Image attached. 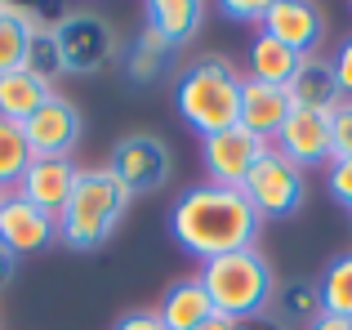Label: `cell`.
Here are the masks:
<instances>
[{"instance_id": "603a6c76", "label": "cell", "mask_w": 352, "mask_h": 330, "mask_svg": "<svg viewBox=\"0 0 352 330\" xmlns=\"http://www.w3.org/2000/svg\"><path fill=\"white\" fill-rule=\"evenodd\" d=\"M317 290H321V313L352 317V250L335 254V259L321 268Z\"/></svg>"}, {"instance_id": "ba28073f", "label": "cell", "mask_w": 352, "mask_h": 330, "mask_svg": "<svg viewBox=\"0 0 352 330\" xmlns=\"http://www.w3.org/2000/svg\"><path fill=\"white\" fill-rule=\"evenodd\" d=\"M267 148H272V143L254 139L245 125H232V130H219V134H210V139H201V165H206V174H210L206 183L241 188Z\"/></svg>"}, {"instance_id": "7402d4cb", "label": "cell", "mask_w": 352, "mask_h": 330, "mask_svg": "<svg viewBox=\"0 0 352 330\" xmlns=\"http://www.w3.org/2000/svg\"><path fill=\"white\" fill-rule=\"evenodd\" d=\"M50 94H54V89L45 85L41 76H32L27 67L5 72V76H0V121L23 125L27 116H32V112H36V107H41Z\"/></svg>"}, {"instance_id": "836d02e7", "label": "cell", "mask_w": 352, "mask_h": 330, "mask_svg": "<svg viewBox=\"0 0 352 330\" xmlns=\"http://www.w3.org/2000/svg\"><path fill=\"white\" fill-rule=\"evenodd\" d=\"M241 330H281V326H272V322H267V317H254V322H245Z\"/></svg>"}, {"instance_id": "44dd1931", "label": "cell", "mask_w": 352, "mask_h": 330, "mask_svg": "<svg viewBox=\"0 0 352 330\" xmlns=\"http://www.w3.org/2000/svg\"><path fill=\"white\" fill-rule=\"evenodd\" d=\"M174 54H179L174 45H165L152 27H143V32L134 36V45L120 54V63H125V76L134 80V85H152V80H161L165 72L174 67Z\"/></svg>"}, {"instance_id": "ffe728a7", "label": "cell", "mask_w": 352, "mask_h": 330, "mask_svg": "<svg viewBox=\"0 0 352 330\" xmlns=\"http://www.w3.org/2000/svg\"><path fill=\"white\" fill-rule=\"evenodd\" d=\"M245 76L250 80H263V85H290V76H294V67H299V54L294 50H285L281 41H272V36L258 27L254 32V41H250V54H245Z\"/></svg>"}, {"instance_id": "83f0119b", "label": "cell", "mask_w": 352, "mask_h": 330, "mask_svg": "<svg viewBox=\"0 0 352 330\" xmlns=\"http://www.w3.org/2000/svg\"><path fill=\"white\" fill-rule=\"evenodd\" d=\"M219 9L232 23H254V27H263V18H267V0H223Z\"/></svg>"}, {"instance_id": "4fadbf2b", "label": "cell", "mask_w": 352, "mask_h": 330, "mask_svg": "<svg viewBox=\"0 0 352 330\" xmlns=\"http://www.w3.org/2000/svg\"><path fill=\"white\" fill-rule=\"evenodd\" d=\"M76 174H80V165L72 157H32V165H27V174L18 179L14 192L23 201H32L36 210L58 219L67 197H72V188H76Z\"/></svg>"}, {"instance_id": "277c9868", "label": "cell", "mask_w": 352, "mask_h": 330, "mask_svg": "<svg viewBox=\"0 0 352 330\" xmlns=\"http://www.w3.org/2000/svg\"><path fill=\"white\" fill-rule=\"evenodd\" d=\"M197 277H201V286H206L214 313L232 317L241 326L263 317L267 304H272V290H276V268L267 263V254L258 250V245L201 263Z\"/></svg>"}, {"instance_id": "7c38bea8", "label": "cell", "mask_w": 352, "mask_h": 330, "mask_svg": "<svg viewBox=\"0 0 352 330\" xmlns=\"http://www.w3.org/2000/svg\"><path fill=\"white\" fill-rule=\"evenodd\" d=\"M263 32L303 58V54H317L326 41V14L312 0H267Z\"/></svg>"}, {"instance_id": "f1b7e54d", "label": "cell", "mask_w": 352, "mask_h": 330, "mask_svg": "<svg viewBox=\"0 0 352 330\" xmlns=\"http://www.w3.org/2000/svg\"><path fill=\"white\" fill-rule=\"evenodd\" d=\"M112 330H165L161 317H156V308H129V313H120Z\"/></svg>"}, {"instance_id": "f546056e", "label": "cell", "mask_w": 352, "mask_h": 330, "mask_svg": "<svg viewBox=\"0 0 352 330\" xmlns=\"http://www.w3.org/2000/svg\"><path fill=\"white\" fill-rule=\"evenodd\" d=\"M330 58H335V76H339V94L348 98L352 103V36H344V45H339L335 54H330Z\"/></svg>"}, {"instance_id": "4dcf8cb0", "label": "cell", "mask_w": 352, "mask_h": 330, "mask_svg": "<svg viewBox=\"0 0 352 330\" xmlns=\"http://www.w3.org/2000/svg\"><path fill=\"white\" fill-rule=\"evenodd\" d=\"M14 277H18V254L0 245V290H5V286H14Z\"/></svg>"}, {"instance_id": "484cf974", "label": "cell", "mask_w": 352, "mask_h": 330, "mask_svg": "<svg viewBox=\"0 0 352 330\" xmlns=\"http://www.w3.org/2000/svg\"><path fill=\"white\" fill-rule=\"evenodd\" d=\"M326 192L335 206H344L352 214V157H335L326 165Z\"/></svg>"}, {"instance_id": "52a82bcc", "label": "cell", "mask_w": 352, "mask_h": 330, "mask_svg": "<svg viewBox=\"0 0 352 330\" xmlns=\"http://www.w3.org/2000/svg\"><path fill=\"white\" fill-rule=\"evenodd\" d=\"M107 170L116 174L120 183L129 188V197H143V192H161L174 174V157H170V143L161 134H125L116 139L112 148V161Z\"/></svg>"}, {"instance_id": "1f68e13d", "label": "cell", "mask_w": 352, "mask_h": 330, "mask_svg": "<svg viewBox=\"0 0 352 330\" xmlns=\"http://www.w3.org/2000/svg\"><path fill=\"white\" fill-rule=\"evenodd\" d=\"M308 330H352V317H335V313H321Z\"/></svg>"}, {"instance_id": "2e32d148", "label": "cell", "mask_w": 352, "mask_h": 330, "mask_svg": "<svg viewBox=\"0 0 352 330\" xmlns=\"http://www.w3.org/2000/svg\"><path fill=\"white\" fill-rule=\"evenodd\" d=\"M263 317L272 326H281V330H308L321 317V290H317V281H308V277L276 281L272 304H267Z\"/></svg>"}, {"instance_id": "9a60e30c", "label": "cell", "mask_w": 352, "mask_h": 330, "mask_svg": "<svg viewBox=\"0 0 352 330\" xmlns=\"http://www.w3.org/2000/svg\"><path fill=\"white\" fill-rule=\"evenodd\" d=\"M290 112H294V103L281 85H263V80H250V76L241 80V125L254 139L272 143L276 130L290 121Z\"/></svg>"}, {"instance_id": "8fae6325", "label": "cell", "mask_w": 352, "mask_h": 330, "mask_svg": "<svg viewBox=\"0 0 352 330\" xmlns=\"http://www.w3.org/2000/svg\"><path fill=\"white\" fill-rule=\"evenodd\" d=\"M54 241H58V219L36 210L18 192H5V201H0V245L23 259V254L50 250Z\"/></svg>"}, {"instance_id": "d6a6232c", "label": "cell", "mask_w": 352, "mask_h": 330, "mask_svg": "<svg viewBox=\"0 0 352 330\" xmlns=\"http://www.w3.org/2000/svg\"><path fill=\"white\" fill-rule=\"evenodd\" d=\"M197 330H241V322H232V317H223V313H210Z\"/></svg>"}, {"instance_id": "6da1fadb", "label": "cell", "mask_w": 352, "mask_h": 330, "mask_svg": "<svg viewBox=\"0 0 352 330\" xmlns=\"http://www.w3.org/2000/svg\"><path fill=\"white\" fill-rule=\"evenodd\" d=\"M258 232H263V219L254 214L241 188L197 183L170 206V236L201 263L250 250L258 245Z\"/></svg>"}, {"instance_id": "5bb4252c", "label": "cell", "mask_w": 352, "mask_h": 330, "mask_svg": "<svg viewBox=\"0 0 352 330\" xmlns=\"http://www.w3.org/2000/svg\"><path fill=\"white\" fill-rule=\"evenodd\" d=\"M285 94H290L294 107H303V112H335L339 103H344V94H339V76H335V58L330 54H303L299 67H294L290 85H285Z\"/></svg>"}, {"instance_id": "e0dca14e", "label": "cell", "mask_w": 352, "mask_h": 330, "mask_svg": "<svg viewBox=\"0 0 352 330\" xmlns=\"http://www.w3.org/2000/svg\"><path fill=\"white\" fill-rule=\"evenodd\" d=\"M210 313H214V304H210L201 277L170 281V286H165V295H161V304H156V317H161L165 330H197Z\"/></svg>"}, {"instance_id": "7a4b0ae2", "label": "cell", "mask_w": 352, "mask_h": 330, "mask_svg": "<svg viewBox=\"0 0 352 330\" xmlns=\"http://www.w3.org/2000/svg\"><path fill=\"white\" fill-rule=\"evenodd\" d=\"M129 206H134V197H129L125 183L107 165H89V170L76 174V188H72L67 206L58 214V241L80 254L103 250L112 241V232L125 223Z\"/></svg>"}, {"instance_id": "5b68a950", "label": "cell", "mask_w": 352, "mask_h": 330, "mask_svg": "<svg viewBox=\"0 0 352 330\" xmlns=\"http://www.w3.org/2000/svg\"><path fill=\"white\" fill-rule=\"evenodd\" d=\"M50 27H54V41H58L67 76H98V72H107L120 58L116 27L107 18L89 14V9H72V14H63Z\"/></svg>"}, {"instance_id": "d6986e66", "label": "cell", "mask_w": 352, "mask_h": 330, "mask_svg": "<svg viewBox=\"0 0 352 330\" xmlns=\"http://www.w3.org/2000/svg\"><path fill=\"white\" fill-rule=\"evenodd\" d=\"M36 27H45V18L27 5H0V76L18 72L27 63V45H32Z\"/></svg>"}, {"instance_id": "3957f363", "label": "cell", "mask_w": 352, "mask_h": 330, "mask_svg": "<svg viewBox=\"0 0 352 330\" xmlns=\"http://www.w3.org/2000/svg\"><path fill=\"white\" fill-rule=\"evenodd\" d=\"M241 80L245 76L223 54H201L174 80V107L201 139L232 130V125H241Z\"/></svg>"}, {"instance_id": "4316f807", "label": "cell", "mask_w": 352, "mask_h": 330, "mask_svg": "<svg viewBox=\"0 0 352 330\" xmlns=\"http://www.w3.org/2000/svg\"><path fill=\"white\" fill-rule=\"evenodd\" d=\"M330 143H335V157H352V103L348 98L330 112Z\"/></svg>"}, {"instance_id": "8992f818", "label": "cell", "mask_w": 352, "mask_h": 330, "mask_svg": "<svg viewBox=\"0 0 352 330\" xmlns=\"http://www.w3.org/2000/svg\"><path fill=\"white\" fill-rule=\"evenodd\" d=\"M245 201L254 206V214L263 219H294L308 201V174L299 170L294 161H285L276 148H267L258 165L250 170V179L241 183Z\"/></svg>"}, {"instance_id": "d4e9b609", "label": "cell", "mask_w": 352, "mask_h": 330, "mask_svg": "<svg viewBox=\"0 0 352 330\" xmlns=\"http://www.w3.org/2000/svg\"><path fill=\"white\" fill-rule=\"evenodd\" d=\"M32 76H41L45 85L54 89V80H63L67 72H63V54H58V41H54V27L45 23V27H36V36H32V45H27V63H23Z\"/></svg>"}, {"instance_id": "30bf717a", "label": "cell", "mask_w": 352, "mask_h": 330, "mask_svg": "<svg viewBox=\"0 0 352 330\" xmlns=\"http://www.w3.org/2000/svg\"><path fill=\"white\" fill-rule=\"evenodd\" d=\"M272 148L281 152L285 161H294L303 174L308 170H326L330 157H335V143H330V112H303V107H294L290 121L276 130Z\"/></svg>"}, {"instance_id": "e575fe53", "label": "cell", "mask_w": 352, "mask_h": 330, "mask_svg": "<svg viewBox=\"0 0 352 330\" xmlns=\"http://www.w3.org/2000/svg\"><path fill=\"white\" fill-rule=\"evenodd\" d=\"M0 201H5V192H0Z\"/></svg>"}, {"instance_id": "ac0fdd59", "label": "cell", "mask_w": 352, "mask_h": 330, "mask_svg": "<svg viewBox=\"0 0 352 330\" xmlns=\"http://www.w3.org/2000/svg\"><path fill=\"white\" fill-rule=\"evenodd\" d=\"M206 14L210 9L201 5V0H152V5H147V27H152L165 45L183 50V45H192L201 36Z\"/></svg>"}, {"instance_id": "9c48e42d", "label": "cell", "mask_w": 352, "mask_h": 330, "mask_svg": "<svg viewBox=\"0 0 352 330\" xmlns=\"http://www.w3.org/2000/svg\"><path fill=\"white\" fill-rule=\"evenodd\" d=\"M80 130H85V125H80L76 103L63 98L58 89L23 121V139H27V148H32V157H72L76 143H80Z\"/></svg>"}, {"instance_id": "cb8c5ba5", "label": "cell", "mask_w": 352, "mask_h": 330, "mask_svg": "<svg viewBox=\"0 0 352 330\" xmlns=\"http://www.w3.org/2000/svg\"><path fill=\"white\" fill-rule=\"evenodd\" d=\"M27 165H32V148L23 139V125L0 121V192H14Z\"/></svg>"}]
</instances>
